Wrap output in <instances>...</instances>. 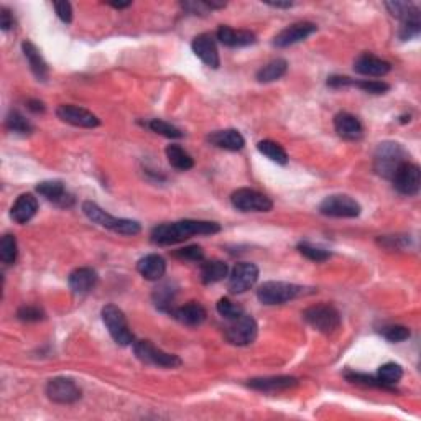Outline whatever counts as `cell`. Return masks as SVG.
Instances as JSON below:
<instances>
[{
    "label": "cell",
    "mask_w": 421,
    "mask_h": 421,
    "mask_svg": "<svg viewBox=\"0 0 421 421\" xmlns=\"http://www.w3.org/2000/svg\"><path fill=\"white\" fill-rule=\"evenodd\" d=\"M221 226L213 221H196V219H185V221L162 224L152 231V242L157 245H173L187 240L193 236L217 234Z\"/></svg>",
    "instance_id": "obj_1"
},
{
    "label": "cell",
    "mask_w": 421,
    "mask_h": 421,
    "mask_svg": "<svg viewBox=\"0 0 421 421\" xmlns=\"http://www.w3.org/2000/svg\"><path fill=\"white\" fill-rule=\"evenodd\" d=\"M406 162H408V153L397 141H382L374 153V170L387 180H392L398 168Z\"/></svg>",
    "instance_id": "obj_2"
},
{
    "label": "cell",
    "mask_w": 421,
    "mask_h": 421,
    "mask_svg": "<svg viewBox=\"0 0 421 421\" xmlns=\"http://www.w3.org/2000/svg\"><path fill=\"white\" fill-rule=\"evenodd\" d=\"M82 213L86 214V217L94 224H98L100 227L109 229V231L116 232L121 236H137L140 234L141 226L137 221L123 217H114L109 213H105L104 209H100L98 204L93 201H86L82 203Z\"/></svg>",
    "instance_id": "obj_3"
},
{
    "label": "cell",
    "mask_w": 421,
    "mask_h": 421,
    "mask_svg": "<svg viewBox=\"0 0 421 421\" xmlns=\"http://www.w3.org/2000/svg\"><path fill=\"white\" fill-rule=\"evenodd\" d=\"M305 290H306L305 286L295 285V283L265 282L257 290V298L260 303L267 306L283 305V303H288V301L298 298L301 295H305Z\"/></svg>",
    "instance_id": "obj_4"
},
{
    "label": "cell",
    "mask_w": 421,
    "mask_h": 421,
    "mask_svg": "<svg viewBox=\"0 0 421 421\" xmlns=\"http://www.w3.org/2000/svg\"><path fill=\"white\" fill-rule=\"evenodd\" d=\"M303 319L318 332L332 334L341 326V314L331 305H314L303 311Z\"/></svg>",
    "instance_id": "obj_5"
},
{
    "label": "cell",
    "mask_w": 421,
    "mask_h": 421,
    "mask_svg": "<svg viewBox=\"0 0 421 421\" xmlns=\"http://www.w3.org/2000/svg\"><path fill=\"white\" fill-rule=\"evenodd\" d=\"M100 316H102V321L111 337L118 346H130L134 342V334H132L125 314L121 308H117L116 305H105L100 311Z\"/></svg>",
    "instance_id": "obj_6"
},
{
    "label": "cell",
    "mask_w": 421,
    "mask_h": 421,
    "mask_svg": "<svg viewBox=\"0 0 421 421\" xmlns=\"http://www.w3.org/2000/svg\"><path fill=\"white\" fill-rule=\"evenodd\" d=\"M226 339L234 346H249L257 339L259 326L257 321L250 314L242 313L239 318L231 319V324L226 328Z\"/></svg>",
    "instance_id": "obj_7"
},
{
    "label": "cell",
    "mask_w": 421,
    "mask_h": 421,
    "mask_svg": "<svg viewBox=\"0 0 421 421\" xmlns=\"http://www.w3.org/2000/svg\"><path fill=\"white\" fill-rule=\"evenodd\" d=\"M231 203L237 210L242 213H268L272 210L273 203L268 196L250 187H240L231 194Z\"/></svg>",
    "instance_id": "obj_8"
},
{
    "label": "cell",
    "mask_w": 421,
    "mask_h": 421,
    "mask_svg": "<svg viewBox=\"0 0 421 421\" xmlns=\"http://www.w3.org/2000/svg\"><path fill=\"white\" fill-rule=\"evenodd\" d=\"M134 352L137 359L141 360L144 364L158 365V367H164V369H175L181 365L180 357L158 349V347H155L150 341L135 342Z\"/></svg>",
    "instance_id": "obj_9"
},
{
    "label": "cell",
    "mask_w": 421,
    "mask_h": 421,
    "mask_svg": "<svg viewBox=\"0 0 421 421\" xmlns=\"http://www.w3.org/2000/svg\"><path fill=\"white\" fill-rule=\"evenodd\" d=\"M360 204L347 194H332L323 199L319 213L328 217H357L360 216Z\"/></svg>",
    "instance_id": "obj_10"
},
{
    "label": "cell",
    "mask_w": 421,
    "mask_h": 421,
    "mask_svg": "<svg viewBox=\"0 0 421 421\" xmlns=\"http://www.w3.org/2000/svg\"><path fill=\"white\" fill-rule=\"evenodd\" d=\"M259 280V267L250 262H239L229 275L227 288L232 295H242L249 291Z\"/></svg>",
    "instance_id": "obj_11"
},
{
    "label": "cell",
    "mask_w": 421,
    "mask_h": 421,
    "mask_svg": "<svg viewBox=\"0 0 421 421\" xmlns=\"http://www.w3.org/2000/svg\"><path fill=\"white\" fill-rule=\"evenodd\" d=\"M47 395L52 401L59 405L76 404L81 398V388L72 378L56 377L52 378L47 385Z\"/></svg>",
    "instance_id": "obj_12"
},
{
    "label": "cell",
    "mask_w": 421,
    "mask_h": 421,
    "mask_svg": "<svg viewBox=\"0 0 421 421\" xmlns=\"http://www.w3.org/2000/svg\"><path fill=\"white\" fill-rule=\"evenodd\" d=\"M393 186L400 194L416 196L420 193L421 186V171L420 167L415 163L406 162L398 168L395 176L392 178Z\"/></svg>",
    "instance_id": "obj_13"
},
{
    "label": "cell",
    "mask_w": 421,
    "mask_h": 421,
    "mask_svg": "<svg viewBox=\"0 0 421 421\" xmlns=\"http://www.w3.org/2000/svg\"><path fill=\"white\" fill-rule=\"evenodd\" d=\"M56 116L61 118L63 122L75 127H82V129H93V127H98L100 123L98 116H94L88 109L77 107V105L71 104L59 105L56 109Z\"/></svg>",
    "instance_id": "obj_14"
},
{
    "label": "cell",
    "mask_w": 421,
    "mask_h": 421,
    "mask_svg": "<svg viewBox=\"0 0 421 421\" xmlns=\"http://www.w3.org/2000/svg\"><path fill=\"white\" fill-rule=\"evenodd\" d=\"M316 30H318V26L311 24V22H298V24H293L290 26H286V29H283L280 33L273 38V47L288 48L291 47V45L300 43V41H303L308 38V36L316 33Z\"/></svg>",
    "instance_id": "obj_15"
},
{
    "label": "cell",
    "mask_w": 421,
    "mask_h": 421,
    "mask_svg": "<svg viewBox=\"0 0 421 421\" xmlns=\"http://www.w3.org/2000/svg\"><path fill=\"white\" fill-rule=\"evenodd\" d=\"M191 48H193L196 56H198L206 66L213 68V70H217L219 65H221L216 40H214L213 35L209 33L198 35L193 40V43H191Z\"/></svg>",
    "instance_id": "obj_16"
},
{
    "label": "cell",
    "mask_w": 421,
    "mask_h": 421,
    "mask_svg": "<svg viewBox=\"0 0 421 421\" xmlns=\"http://www.w3.org/2000/svg\"><path fill=\"white\" fill-rule=\"evenodd\" d=\"M247 385L259 392L278 393L283 390H290V388L298 385V378L290 377V375H278V377H260V378H252V381L247 382Z\"/></svg>",
    "instance_id": "obj_17"
},
{
    "label": "cell",
    "mask_w": 421,
    "mask_h": 421,
    "mask_svg": "<svg viewBox=\"0 0 421 421\" xmlns=\"http://www.w3.org/2000/svg\"><path fill=\"white\" fill-rule=\"evenodd\" d=\"M392 66L385 59H381L374 54H360L354 63V71L357 75L369 76V77H382L390 72Z\"/></svg>",
    "instance_id": "obj_18"
},
{
    "label": "cell",
    "mask_w": 421,
    "mask_h": 421,
    "mask_svg": "<svg viewBox=\"0 0 421 421\" xmlns=\"http://www.w3.org/2000/svg\"><path fill=\"white\" fill-rule=\"evenodd\" d=\"M36 191L47 198L48 201H52L59 208H70V206L75 203L72 196L68 193L63 181L58 180H49V181H41L38 186H36Z\"/></svg>",
    "instance_id": "obj_19"
},
{
    "label": "cell",
    "mask_w": 421,
    "mask_h": 421,
    "mask_svg": "<svg viewBox=\"0 0 421 421\" xmlns=\"http://www.w3.org/2000/svg\"><path fill=\"white\" fill-rule=\"evenodd\" d=\"M98 282V272L89 267L76 268L75 272H71L70 278H68V285H70L71 291L76 293V295H86V293L94 290Z\"/></svg>",
    "instance_id": "obj_20"
},
{
    "label": "cell",
    "mask_w": 421,
    "mask_h": 421,
    "mask_svg": "<svg viewBox=\"0 0 421 421\" xmlns=\"http://www.w3.org/2000/svg\"><path fill=\"white\" fill-rule=\"evenodd\" d=\"M217 40L221 41L224 47L229 48H242V47H250V45H254L257 38H255V35L252 33L249 30H234L231 29V26H219L217 30Z\"/></svg>",
    "instance_id": "obj_21"
},
{
    "label": "cell",
    "mask_w": 421,
    "mask_h": 421,
    "mask_svg": "<svg viewBox=\"0 0 421 421\" xmlns=\"http://www.w3.org/2000/svg\"><path fill=\"white\" fill-rule=\"evenodd\" d=\"M334 129L346 140H359L364 134L362 123L349 112H339L334 117Z\"/></svg>",
    "instance_id": "obj_22"
},
{
    "label": "cell",
    "mask_w": 421,
    "mask_h": 421,
    "mask_svg": "<svg viewBox=\"0 0 421 421\" xmlns=\"http://www.w3.org/2000/svg\"><path fill=\"white\" fill-rule=\"evenodd\" d=\"M137 270H139V273L145 278V280L158 282V280H162V278L164 277V273H167V262H164V259L162 257V255L150 254L139 260V263H137Z\"/></svg>",
    "instance_id": "obj_23"
},
{
    "label": "cell",
    "mask_w": 421,
    "mask_h": 421,
    "mask_svg": "<svg viewBox=\"0 0 421 421\" xmlns=\"http://www.w3.org/2000/svg\"><path fill=\"white\" fill-rule=\"evenodd\" d=\"M209 144L217 146V148L229 150V152H237L242 150L245 145V139L242 137L239 130L236 129H226V130H216L208 137Z\"/></svg>",
    "instance_id": "obj_24"
},
{
    "label": "cell",
    "mask_w": 421,
    "mask_h": 421,
    "mask_svg": "<svg viewBox=\"0 0 421 421\" xmlns=\"http://www.w3.org/2000/svg\"><path fill=\"white\" fill-rule=\"evenodd\" d=\"M36 210H38V199L33 194L26 193L18 196L15 204L12 206L10 216L17 224H26L35 217Z\"/></svg>",
    "instance_id": "obj_25"
},
{
    "label": "cell",
    "mask_w": 421,
    "mask_h": 421,
    "mask_svg": "<svg viewBox=\"0 0 421 421\" xmlns=\"http://www.w3.org/2000/svg\"><path fill=\"white\" fill-rule=\"evenodd\" d=\"M171 316L186 326H199L206 321V309L199 303H187L171 311Z\"/></svg>",
    "instance_id": "obj_26"
},
{
    "label": "cell",
    "mask_w": 421,
    "mask_h": 421,
    "mask_svg": "<svg viewBox=\"0 0 421 421\" xmlns=\"http://www.w3.org/2000/svg\"><path fill=\"white\" fill-rule=\"evenodd\" d=\"M22 49H24V54H25L26 61H29L30 70L35 75L36 79L47 81L49 70H48L47 61H45L43 56L40 54L38 48H36L31 41H24V43H22Z\"/></svg>",
    "instance_id": "obj_27"
},
{
    "label": "cell",
    "mask_w": 421,
    "mask_h": 421,
    "mask_svg": "<svg viewBox=\"0 0 421 421\" xmlns=\"http://www.w3.org/2000/svg\"><path fill=\"white\" fill-rule=\"evenodd\" d=\"M175 298H176V286L173 285L171 282H164L162 285H158L153 291V303L160 311L163 313H170L175 309L173 305H175Z\"/></svg>",
    "instance_id": "obj_28"
},
{
    "label": "cell",
    "mask_w": 421,
    "mask_h": 421,
    "mask_svg": "<svg viewBox=\"0 0 421 421\" xmlns=\"http://www.w3.org/2000/svg\"><path fill=\"white\" fill-rule=\"evenodd\" d=\"M401 26H400V38L406 41L415 38L420 35L421 31V17H420V8L413 6L404 17L400 18Z\"/></svg>",
    "instance_id": "obj_29"
},
{
    "label": "cell",
    "mask_w": 421,
    "mask_h": 421,
    "mask_svg": "<svg viewBox=\"0 0 421 421\" xmlns=\"http://www.w3.org/2000/svg\"><path fill=\"white\" fill-rule=\"evenodd\" d=\"M229 273V267L222 260H208L201 267V280L204 285H210V283H217L224 280Z\"/></svg>",
    "instance_id": "obj_30"
},
{
    "label": "cell",
    "mask_w": 421,
    "mask_h": 421,
    "mask_svg": "<svg viewBox=\"0 0 421 421\" xmlns=\"http://www.w3.org/2000/svg\"><path fill=\"white\" fill-rule=\"evenodd\" d=\"M164 153H167L168 163H170L173 168H176V170L187 171L194 167V160L191 158V155L187 153L185 148H181L180 145H168Z\"/></svg>",
    "instance_id": "obj_31"
},
{
    "label": "cell",
    "mask_w": 421,
    "mask_h": 421,
    "mask_svg": "<svg viewBox=\"0 0 421 421\" xmlns=\"http://www.w3.org/2000/svg\"><path fill=\"white\" fill-rule=\"evenodd\" d=\"M286 70H288L286 59L277 58V59H273V61L267 63L263 68H260L257 72V81L259 82H273L285 76Z\"/></svg>",
    "instance_id": "obj_32"
},
{
    "label": "cell",
    "mask_w": 421,
    "mask_h": 421,
    "mask_svg": "<svg viewBox=\"0 0 421 421\" xmlns=\"http://www.w3.org/2000/svg\"><path fill=\"white\" fill-rule=\"evenodd\" d=\"M257 150L263 157H267L270 162L278 163V164H286L288 163V155L285 148L280 144L273 140H262L257 144Z\"/></svg>",
    "instance_id": "obj_33"
},
{
    "label": "cell",
    "mask_w": 421,
    "mask_h": 421,
    "mask_svg": "<svg viewBox=\"0 0 421 421\" xmlns=\"http://www.w3.org/2000/svg\"><path fill=\"white\" fill-rule=\"evenodd\" d=\"M401 377H404V369H401L400 364H395V362L383 364L382 367L378 369V374H377V378L387 388H390L395 385V383L400 382Z\"/></svg>",
    "instance_id": "obj_34"
},
{
    "label": "cell",
    "mask_w": 421,
    "mask_h": 421,
    "mask_svg": "<svg viewBox=\"0 0 421 421\" xmlns=\"http://www.w3.org/2000/svg\"><path fill=\"white\" fill-rule=\"evenodd\" d=\"M18 255L17 239L13 234H6L0 240V260L6 265L15 263Z\"/></svg>",
    "instance_id": "obj_35"
},
{
    "label": "cell",
    "mask_w": 421,
    "mask_h": 421,
    "mask_svg": "<svg viewBox=\"0 0 421 421\" xmlns=\"http://www.w3.org/2000/svg\"><path fill=\"white\" fill-rule=\"evenodd\" d=\"M6 125H7L8 130L15 132V134L26 135V134H31V132H33V125H31V123L26 121V118L22 116L20 112H17V111H12L10 114H8Z\"/></svg>",
    "instance_id": "obj_36"
},
{
    "label": "cell",
    "mask_w": 421,
    "mask_h": 421,
    "mask_svg": "<svg viewBox=\"0 0 421 421\" xmlns=\"http://www.w3.org/2000/svg\"><path fill=\"white\" fill-rule=\"evenodd\" d=\"M148 129L155 132V134L167 137V139H181L183 137V132L180 129H176L171 123L162 121V118H153V121H150Z\"/></svg>",
    "instance_id": "obj_37"
},
{
    "label": "cell",
    "mask_w": 421,
    "mask_h": 421,
    "mask_svg": "<svg viewBox=\"0 0 421 421\" xmlns=\"http://www.w3.org/2000/svg\"><path fill=\"white\" fill-rule=\"evenodd\" d=\"M298 250L301 255H305L308 260H313V262H326V260L331 257V252L321 249V247L309 244V242H301L298 244Z\"/></svg>",
    "instance_id": "obj_38"
},
{
    "label": "cell",
    "mask_w": 421,
    "mask_h": 421,
    "mask_svg": "<svg viewBox=\"0 0 421 421\" xmlns=\"http://www.w3.org/2000/svg\"><path fill=\"white\" fill-rule=\"evenodd\" d=\"M351 88H359V89H362L364 93H369V94H385L387 91L390 89V86L383 81H372V79L354 81L352 79Z\"/></svg>",
    "instance_id": "obj_39"
},
{
    "label": "cell",
    "mask_w": 421,
    "mask_h": 421,
    "mask_svg": "<svg viewBox=\"0 0 421 421\" xmlns=\"http://www.w3.org/2000/svg\"><path fill=\"white\" fill-rule=\"evenodd\" d=\"M382 336L390 342H401L406 341L411 336L410 329L406 326H400V324H392V326L382 328Z\"/></svg>",
    "instance_id": "obj_40"
},
{
    "label": "cell",
    "mask_w": 421,
    "mask_h": 421,
    "mask_svg": "<svg viewBox=\"0 0 421 421\" xmlns=\"http://www.w3.org/2000/svg\"><path fill=\"white\" fill-rule=\"evenodd\" d=\"M217 313L221 314L222 318H226L231 321V319L239 318V316L244 313V309H242L239 305L232 303L229 298H221L217 301Z\"/></svg>",
    "instance_id": "obj_41"
},
{
    "label": "cell",
    "mask_w": 421,
    "mask_h": 421,
    "mask_svg": "<svg viewBox=\"0 0 421 421\" xmlns=\"http://www.w3.org/2000/svg\"><path fill=\"white\" fill-rule=\"evenodd\" d=\"M175 257L181 260H190V262H203L204 250L199 245H187L185 249H178Z\"/></svg>",
    "instance_id": "obj_42"
},
{
    "label": "cell",
    "mask_w": 421,
    "mask_h": 421,
    "mask_svg": "<svg viewBox=\"0 0 421 421\" xmlns=\"http://www.w3.org/2000/svg\"><path fill=\"white\" fill-rule=\"evenodd\" d=\"M17 318L25 323H36L45 318V313L38 306H22V308L17 311Z\"/></svg>",
    "instance_id": "obj_43"
},
{
    "label": "cell",
    "mask_w": 421,
    "mask_h": 421,
    "mask_svg": "<svg viewBox=\"0 0 421 421\" xmlns=\"http://www.w3.org/2000/svg\"><path fill=\"white\" fill-rule=\"evenodd\" d=\"M346 378L352 383H357V385H365V387H382L387 388L383 383L378 381L377 377H372V375H364V374H347Z\"/></svg>",
    "instance_id": "obj_44"
},
{
    "label": "cell",
    "mask_w": 421,
    "mask_h": 421,
    "mask_svg": "<svg viewBox=\"0 0 421 421\" xmlns=\"http://www.w3.org/2000/svg\"><path fill=\"white\" fill-rule=\"evenodd\" d=\"M54 10H56V15L61 18L65 24H71L72 22V7L70 2L63 0V2H53Z\"/></svg>",
    "instance_id": "obj_45"
},
{
    "label": "cell",
    "mask_w": 421,
    "mask_h": 421,
    "mask_svg": "<svg viewBox=\"0 0 421 421\" xmlns=\"http://www.w3.org/2000/svg\"><path fill=\"white\" fill-rule=\"evenodd\" d=\"M385 7L388 8V12L392 13L393 17H397V18H401L405 15L406 12L410 10L411 7H413V3H410V2H387L385 3Z\"/></svg>",
    "instance_id": "obj_46"
},
{
    "label": "cell",
    "mask_w": 421,
    "mask_h": 421,
    "mask_svg": "<svg viewBox=\"0 0 421 421\" xmlns=\"http://www.w3.org/2000/svg\"><path fill=\"white\" fill-rule=\"evenodd\" d=\"M181 7L187 10L190 13H196V15H204V13H209L210 8L206 3V0H198V2H183Z\"/></svg>",
    "instance_id": "obj_47"
},
{
    "label": "cell",
    "mask_w": 421,
    "mask_h": 421,
    "mask_svg": "<svg viewBox=\"0 0 421 421\" xmlns=\"http://www.w3.org/2000/svg\"><path fill=\"white\" fill-rule=\"evenodd\" d=\"M328 86L334 89H341V88H351L352 86V79L347 76H331L328 77Z\"/></svg>",
    "instance_id": "obj_48"
},
{
    "label": "cell",
    "mask_w": 421,
    "mask_h": 421,
    "mask_svg": "<svg viewBox=\"0 0 421 421\" xmlns=\"http://www.w3.org/2000/svg\"><path fill=\"white\" fill-rule=\"evenodd\" d=\"M13 26V17L12 13L8 12V8L2 7L0 8V29L3 31H8Z\"/></svg>",
    "instance_id": "obj_49"
},
{
    "label": "cell",
    "mask_w": 421,
    "mask_h": 421,
    "mask_svg": "<svg viewBox=\"0 0 421 421\" xmlns=\"http://www.w3.org/2000/svg\"><path fill=\"white\" fill-rule=\"evenodd\" d=\"M26 105H29V109L31 112H45V105H43V102H41V100H35V99H30L29 102H26Z\"/></svg>",
    "instance_id": "obj_50"
},
{
    "label": "cell",
    "mask_w": 421,
    "mask_h": 421,
    "mask_svg": "<svg viewBox=\"0 0 421 421\" xmlns=\"http://www.w3.org/2000/svg\"><path fill=\"white\" fill-rule=\"evenodd\" d=\"M265 3L270 7H275V8H291L293 2H272V0H265Z\"/></svg>",
    "instance_id": "obj_51"
},
{
    "label": "cell",
    "mask_w": 421,
    "mask_h": 421,
    "mask_svg": "<svg viewBox=\"0 0 421 421\" xmlns=\"http://www.w3.org/2000/svg\"><path fill=\"white\" fill-rule=\"evenodd\" d=\"M109 6L114 7V8H118V10H121V8L130 7L132 2H109Z\"/></svg>",
    "instance_id": "obj_52"
}]
</instances>
